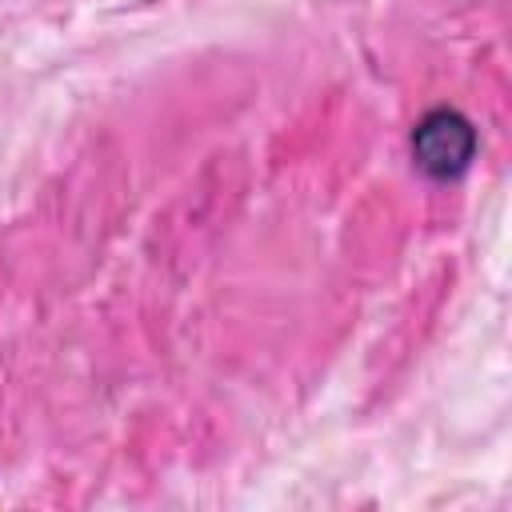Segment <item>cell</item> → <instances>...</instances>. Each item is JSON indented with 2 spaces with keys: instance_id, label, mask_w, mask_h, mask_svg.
Here are the masks:
<instances>
[{
  "instance_id": "cell-1",
  "label": "cell",
  "mask_w": 512,
  "mask_h": 512,
  "mask_svg": "<svg viewBox=\"0 0 512 512\" xmlns=\"http://www.w3.org/2000/svg\"><path fill=\"white\" fill-rule=\"evenodd\" d=\"M476 156V128L456 108H432L412 128V160L432 180L460 176Z\"/></svg>"
}]
</instances>
